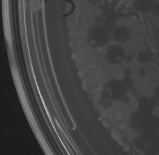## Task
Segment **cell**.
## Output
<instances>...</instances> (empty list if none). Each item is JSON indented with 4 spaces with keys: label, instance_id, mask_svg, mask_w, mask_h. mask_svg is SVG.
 <instances>
[{
    "label": "cell",
    "instance_id": "cell-6",
    "mask_svg": "<svg viewBox=\"0 0 159 155\" xmlns=\"http://www.w3.org/2000/svg\"><path fill=\"white\" fill-rule=\"evenodd\" d=\"M153 93H154V96L159 99V86H157L154 89Z\"/></svg>",
    "mask_w": 159,
    "mask_h": 155
},
{
    "label": "cell",
    "instance_id": "cell-2",
    "mask_svg": "<svg viewBox=\"0 0 159 155\" xmlns=\"http://www.w3.org/2000/svg\"><path fill=\"white\" fill-rule=\"evenodd\" d=\"M139 59L142 63H147L152 59V56L148 51H142L139 53Z\"/></svg>",
    "mask_w": 159,
    "mask_h": 155
},
{
    "label": "cell",
    "instance_id": "cell-5",
    "mask_svg": "<svg viewBox=\"0 0 159 155\" xmlns=\"http://www.w3.org/2000/svg\"><path fill=\"white\" fill-rule=\"evenodd\" d=\"M150 103H151L152 105L153 106V107L154 108L159 105V99L157 98V97H155V96L151 97L150 98Z\"/></svg>",
    "mask_w": 159,
    "mask_h": 155
},
{
    "label": "cell",
    "instance_id": "cell-4",
    "mask_svg": "<svg viewBox=\"0 0 159 155\" xmlns=\"http://www.w3.org/2000/svg\"><path fill=\"white\" fill-rule=\"evenodd\" d=\"M150 11L154 17H159V1H154Z\"/></svg>",
    "mask_w": 159,
    "mask_h": 155
},
{
    "label": "cell",
    "instance_id": "cell-1",
    "mask_svg": "<svg viewBox=\"0 0 159 155\" xmlns=\"http://www.w3.org/2000/svg\"><path fill=\"white\" fill-rule=\"evenodd\" d=\"M154 0H137V7L143 12H148L150 10Z\"/></svg>",
    "mask_w": 159,
    "mask_h": 155
},
{
    "label": "cell",
    "instance_id": "cell-7",
    "mask_svg": "<svg viewBox=\"0 0 159 155\" xmlns=\"http://www.w3.org/2000/svg\"><path fill=\"white\" fill-rule=\"evenodd\" d=\"M158 134H159V131H158Z\"/></svg>",
    "mask_w": 159,
    "mask_h": 155
},
{
    "label": "cell",
    "instance_id": "cell-8",
    "mask_svg": "<svg viewBox=\"0 0 159 155\" xmlns=\"http://www.w3.org/2000/svg\"><path fill=\"white\" fill-rule=\"evenodd\" d=\"M158 25H159V23H158Z\"/></svg>",
    "mask_w": 159,
    "mask_h": 155
},
{
    "label": "cell",
    "instance_id": "cell-3",
    "mask_svg": "<svg viewBox=\"0 0 159 155\" xmlns=\"http://www.w3.org/2000/svg\"><path fill=\"white\" fill-rule=\"evenodd\" d=\"M151 148L157 153L159 154V134H157L152 140Z\"/></svg>",
    "mask_w": 159,
    "mask_h": 155
}]
</instances>
